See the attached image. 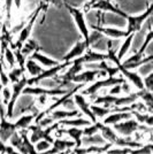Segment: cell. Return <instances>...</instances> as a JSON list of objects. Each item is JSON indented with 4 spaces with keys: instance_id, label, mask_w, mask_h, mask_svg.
Returning <instances> with one entry per match:
<instances>
[{
    "instance_id": "obj_1",
    "label": "cell",
    "mask_w": 153,
    "mask_h": 154,
    "mask_svg": "<svg viewBox=\"0 0 153 154\" xmlns=\"http://www.w3.org/2000/svg\"><path fill=\"white\" fill-rule=\"evenodd\" d=\"M113 130L119 132L120 135L124 137H129L133 135L135 131H147V132H152V127H146V125H142L137 122L136 120L133 119H128L124 120L123 122H119L113 124Z\"/></svg>"
},
{
    "instance_id": "obj_2",
    "label": "cell",
    "mask_w": 153,
    "mask_h": 154,
    "mask_svg": "<svg viewBox=\"0 0 153 154\" xmlns=\"http://www.w3.org/2000/svg\"><path fill=\"white\" fill-rule=\"evenodd\" d=\"M60 124L59 123H54L53 125H48V128L43 130V128L39 125V124H33V125H29L27 130H29V131H31V136H30V138H29V140L31 144H35V143H37L38 140L40 139H44V140L48 141L50 144H53V141L54 139L52 138L50 134H51L53 130H55V129L59 127Z\"/></svg>"
},
{
    "instance_id": "obj_3",
    "label": "cell",
    "mask_w": 153,
    "mask_h": 154,
    "mask_svg": "<svg viewBox=\"0 0 153 154\" xmlns=\"http://www.w3.org/2000/svg\"><path fill=\"white\" fill-rule=\"evenodd\" d=\"M152 14V5L150 4L148 7L146 8V11H144V13L139 14V15H129L126 17L128 26L126 31L128 33H135V32L139 31L143 28V24L145 23V21L147 20L148 16H151Z\"/></svg>"
},
{
    "instance_id": "obj_4",
    "label": "cell",
    "mask_w": 153,
    "mask_h": 154,
    "mask_svg": "<svg viewBox=\"0 0 153 154\" xmlns=\"http://www.w3.org/2000/svg\"><path fill=\"white\" fill-rule=\"evenodd\" d=\"M71 63V61H64L62 63H59L57 66H53V67H50L48 69H46V70H43L39 75L35 77H31V78H28L27 79V85H29V86H32L33 84H39L40 83V81H43V79H46V78H53V77L58 76V74H59V71H61L64 68L66 67H68L70 66Z\"/></svg>"
},
{
    "instance_id": "obj_5",
    "label": "cell",
    "mask_w": 153,
    "mask_h": 154,
    "mask_svg": "<svg viewBox=\"0 0 153 154\" xmlns=\"http://www.w3.org/2000/svg\"><path fill=\"white\" fill-rule=\"evenodd\" d=\"M67 8H68L69 13L73 15L74 21L76 23L77 29L80 30V33L83 36L84 42L86 44V42L89 39L90 30H89V26H88V23H86V20H85V16H84V12L82 9H78V8H75V7H71V6H67Z\"/></svg>"
},
{
    "instance_id": "obj_6",
    "label": "cell",
    "mask_w": 153,
    "mask_h": 154,
    "mask_svg": "<svg viewBox=\"0 0 153 154\" xmlns=\"http://www.w3.org/2000/svg\"><path fill=\"white\" fill-rule=\"evenodd\" d=\"M126 79L122 78V77H107L106 79H102V81H97L92 85L88 86L85 90H83L81 92V94H89V96H95L98 91L104 88H108V86H113L115 84H121L123 83Z\"/></svg>"
},
{
    "instance_id": "obj_7",
    "label": "cell",
    "mask_w": 153,
    "mask_h": 154,
    "mask_svg": "<svg viewBox=\"0 0 153 154\" xmlns=\"http://www.w3.org/2000/svg\"><path fill=\"white\" fill-rule=\"evenodd\" d=\"M27 79L28 78L23 76L19 82L13 84V86H12V96H11L9 103H8V106H7V112H6L7 119H12L13 117V110H14V106H15V101L17 100L20 93L27 86Z\"/></svg>"
},
{
    "instance_id": "obj_8",
    "label": "cell",
    "mask_w": 153,
    "mask_h": 154,
    "mask_svg": "<svg viewBox=\"0 0 153 154\" xmlns=\"http://www.w3.org/2000/svg\"><path fill=\"white\" fill-rule=\"evenodd\" d=\"M107 74L104 70L100 69H89L83 72H78L77 75L73 77L71 82L73 83H91V82H95L97 77H104L106 76Z\"/></svg>"
},
{
    "instance_id": "obj_9",
    "label": "cell",
    "mask_w": 153,
    "mask_h": 154,
    "mask_svg": "<svg viewBox=\"0 0 153 154\" xmlns=\"http://www.w3.org/2000/svg\"><path fill=\"white\" fill-rule=\"evenodd\" d=\"M92 9H98V11H102V12H107V13H113L115 15H119L123 19H126L128 16V14L126 12H123L122 9L117 8L116 6H114L111 0H98L95 4H92L90 7V11Z\"/></svg>"
},
{
    "instance_id": "obj_10",
    "label": "cell",
    "mask_w": 153,
    "mask_h": 154,
    "mask_svg": "<svg viewBox=\"0 0 153 154\" xmlns=\"http://www.w3.org/2000/svg\"><path fill=\"white\" fill-rule=\"evenodd\" d=\"M69 90H62V89H44L40 86H26L23 89V93L28 96H64Z\"/></svg>"
},
{
    "instance_id": "obj_11",
    "label": "cell",
    "mask_w": 153,
    "mask_h": 154,
    "mask_svg": "<svg viewBox=\"0 0 153 154\" xmlns=\"http://www.w3.org/2000/svg\"><path fill=\"white\" fill-rule=\"evenodd\" d=\"M90 28L93 29V30H98L99 32H101L105 37L111 39H122L129 35L126 30H122L120 28H114V26H107L106 28V26H92Z\"/></svg>"
},
{
    "instance_id": "obj_12",
    "label": "cell",
    "mask_w": 153,
    "mask_h": 154,
    "mask_svg": "<svg viewBox=\"0 0 153 154\" xmlns=\"http://www.w3.org/2000/svg\"><path fill=\"white\" fill-rule=\"evenodd\" d=\"M74 101H75V103L77 105V107L80 108V110L83 113L84 115H86L88 117H89V120L91 121V122L92 123L97 122V117L95 116V114L92 113V110H91V108H90V105L86 103V100L84 99L83 94L76 93V92H75Z\"/></svg>"
},
{
    "instance_id": "obj_13",
    "label": "cell",
    "mask_w": 153,
    "mask_h": 154,
    "mask_svg": "<svg viewBox=\"0 0 153 154\" xmlns=\"http://www.w3.org/2000/svg\"><path fill=\"white\" fill-rule=\"evenodd\" d=\"M117 67H119L120 72H121L123 76L126 77V78H128V79L133 83V85H134L135 88H137L138 90H143V89H144L143 78L140 77V75L137 72V71H131V70H129V69H126L124 67H122L121 63L119 64Z\"/></svg>"
},
{
    "instance_id": "obj_14",
    "label": "cell",
    "mask_w": 153,
    "mask_h": 154,
    "mask_svg": "<svg viewBox=\"0 0 153 154\" xmlns=\"http://www.w3.org/2000/svg\"><path fill=\"white\" fill-rule=\"evenodd\" d=\"M57 135L60 136L62 135V134H67L68 136H70L74 140H75V148L77 147H81L82 146V136H83V134H82V129L77 128V127H70L69 129H60L59 127H58L57 129Z\"/></svg>"
},
{
    "instance_id": "obj_15",
    "label": "cell",
    "mask_w": 153,
    "mask_h": 154,
    "mask_svg": "<svg viewBox=\"0 0 153 154\" xmlns=\"http://www.w3.org/2000/svg\"><path fill=\"white\" fill-rule=\"evenodd\" d=\"M83 67L84 66H83V62H82L81 57L74 59V60L71 61V63H70V68L68 69V71H67L66 74H64L62 76H60L59 78L62 79V81H66V82H71L73 77L75 76V75H77L78 72H81Z\"/></svg>"
},
{
    "instance_id": "obj_16",
    "label": "cell",
    "mask_w": 153,
    "mask_h": 154,
    "mask_svg": "<svg viewBox=\"0 0 153 154\" xmlns=\"http://www.w3.org/2000/svg\"><path fill=\"white\" fill-rule=\"evenodd\" d=\"M89 47L86 46L85 42L84 40H80V42H77L76 44H75V46L62 58V61H73L74 59L80 58V57H82L84 53H85V51Z\"/></svg>"
},
{
    "instance_id": "obj_17",
    "label": "cell",
    "mask_w": 153,
    "mask_h": 154,
    "mask_svg": "<svg viewBox=\"0 0 153 154\" xmlns=\"http://www.w3.org/2000/svg\"><path fill=\"white\" fill-rule=\"evenodd\" d=\"M131 117H133L131 112H114V113H111V115H108L104 120L102 124L113 125L115 123H119L123 120H128V119H131Z\"/></svg>"
},
{
    "instance_id": "obj_18",
    "label": "cell",
    "mask_w": 153,
    "mask_h": 154,
    "mask_svg": "<svg viewBox=\"0 0 153 154\" xmlns=\"http://www.w3.org/2000/svg\"><path fill=\"white\" fill-rule=\"evenodd\" d=\"M82 62L84 63H90V62H99L102 60H107L106 53L101 52H96L95 50H86L85 53L81 57Z\"/></svg>"
},
{
    "instance_id": "obj_19",
    "label": "cell",
    "mask_w": 153,
    "mask_h": 154,
    "mask_svg": "<svg viewBox=\"0 0 153 154\" xmlns=\"http://www.w3.org/2000/svg\"><path fill=\"white\" fill-rule=\"evenodd\" d=\"M78 115V110L76 109H71V110H62V109H53L52 114L48 116L50 121L54 122V121H60V120H64V119H70L74 116Z\"/></svg>"
},
{
    "instance_id": "obj_20",
    "label": "cell",
    "mask_w": 153,
    "mask_h": 154,
    "mask_svg": "<svg viewBox=\"0 0 153 154\" xmlns=\"http://www.w3.org/2000/svg\"><path fill=\"white\" fill-rule=\"evenodd\" d=\"M134 36H135V33H129L127 37L123 38V42H122L121 46L119 47L117 54H116V57H117V59H119L120 61L128 54V52H129L130 47H131V43H133Z\"/></svg>"
},
{
    "instance_id": "obj_21",
    "label": "cell",
    "mask_w": 153,
    "mask_h": 154,
    "mask_svg": "<svg viewBox=\"0 0 153 154\" xmlns=\"http://www.w3.org/2000/svg\"><path fill=\"white\" fill-rule=\"evenodd\" d=\"M30 58L33 59L35 61H37L39 64H42V66H44V67H47V68L53 67V66H57V64L59 63L58 61H55V60H53V59H51V58H48V57H46V55L42 54V53H39L38 51H35L33 53H31Z\"/></svg>"
},
{
    "instance_id": "obj_22",
    "label": "cell",
    "mask_w": 153,
    "mask_h": 154,
    "mask_svg": "<svg viewBox=\"0 0 153 154\" xmlns=\"http://www.w3.org/2000/svg\"><path fill=\"white\" fill-rule=\"evenodd\" d=\"M24 68H26V70L29 72V75L31 77L37 76V75H39L42 71L44 70V68H43L37 61H35V60L31 58H29L28 60H26Z\"/></svg>"
},
{
    "instance_id": "obj_23",
    "label": "cell",
    "mask_w": 153,
    "mask_h": 154,
    "mask_svg": "<svg viewBox=\"0 0 153 154\" xmlns=\"http://www.w3.org/2000/svg\"><path fill=\"white\" fill-rule=\"evenodd\" d=\"M81 139H82V145H85V146H90V145L101 146V145L106 144L105 138L101 135H98V132L91 136H83V138H81Z\"/></svg>"
},
{
    "instance_id": "obj_24",
    "label": "cell",
    "mask_w": 153,
    "mask_h": 154,
    "mask_svg": "<svg viewBox=\"0 0 153 154\" xmlns=\"http://www.w3.org/2000/svg\"><path fill=\"white\" fill-rule=\"evenodd\" d=\"M38 48L39 46L36 40H33V39H27V42L22 45V47L20 48V51L27 58V57L31 55V53H33L35 51H38Z\"/></svg>"
},
{
    "instance_id": "obj_25",
    "label": "cell",
    "mask_w": 153,
    "mask_h": 154,
    "mask_svg": "<svg viewBox=\"0 0 153 154\" xmlns=\"http://www.w3.org/2000/svg\"><path fill=\"white\" fill-rule=\"evenodd\" d=\"M9 140H11V145H12L14 148H16V149L20 152V154H28L27 153L26 147H24V145H23L22 138H21V136H20L16 131L11 136Z\"/></svg>"
},
{
    "instance_id": "obj_26",
    "label": "cell",
    "mask_w": 153,
    "mask_h": 154,
    "mask_svg": "<svg viewBox=\"0 0 153 154\" xmlns=\"http://www.w3.org/2000/svg\"><path fill=\"white\" fill-rule=\"evenodd\" d=\"M114 145L120 146V147H131V148H138L143 146V144L138 143L137 140H133L130 138H116L114 141Z\"/></svg>"
},
{
    "instance_id": "obj_27",
    "label": "cell",
    "mask_w": 153,
    "mask_h": 154,
    "mask_svg": "<svg viewBox=\"0 0 153 154\" xmlns=\"http://www.w3.org/2000/svg\"><path fill=\"white\" fill-rule=\"evenodd\" d=\"M91 121L86 120V119H77V120H70V119H64V120H60L59 124H62V125H69V127H86L90 125Z\"/></svg>"
},
{
    "instance_id": "obj_28",
    "label": "cell",
    "mask_w": 153,
    "mask_h": 154,
    "mask_svg": "<svg viewBox=\"0 0 153 154\" xmlns=\"http://www.w3.org/2000/svg\"><path fill=\"white\" fill-rule=\"evenodd\" d=\"M99 131H101V136L105 138V140L109 141V143H112V144L114 145V141H115V139L117 138V135H116V132H114L113 129L109 128L108 125H105V124L101 123Z\"/></svg>"
},
{
    "instance_id": "obj_29",
    "label": "cell",
    "mask_w": 153,
    "mask_h": 154,
    "mask_svg": "<svg viewBox=\"0 0 153 154\" xmlns=\"http://www.w3.org/2000/svg\"><path fill=\"white\" fill-rule=\"evenodd\" d=\"M131 114L135 116L136 121H137L138 123H146L148 127H152L153 117H152V114H151V113H148V114H140L138 110L133 109V110H131Z\"/></svg>"
},
{
    "instance_id": "obj_30",
    "label": "cell",
    "mask_w": 153,
    "mask_h": 154,
    "mask_svg": "<svg viewBox=\"0 0 153 154\" xmlns=\"http://www.w3.org/2000/svg\"><path fill=\"white\" fill-rule=\"evenodd\" d=\"M0 53H1L2 58H4V61L7 62V64L9 66V68H14V66L16 63V60H15V55H14L13 50L9 46H7L4 51L0 52Z\"/></svg>"
},
{
    "instance_id": "obj_31",
    "label": "cell",
    "mask_w": 153,
    "mask_h": 154,
    "mask_svg": "<svg viewBox=\"0 0 153 154\" xmlns=\"http://www.w3.org/2000/svg\"><path fill=\"white\" fill-rule=\"evenodd\" d=\"M23 74H24V69H22V68H12L11 71L7 74V76H8L9 82L14 84L16 82H19L21 79V77L23 76Z\"/></svg>"
},
{
    "instance_id": "obj_32",
    "label": "cell",
    "mask_w": 153,
    "mask_h": 154,
    "mask_svg": "<svg viewBox=\"0 0 153 154\" xmlns=\"http://www.w3.org/2000/svg\"><path fill=\"white\" fill-rule=\"evenodd\" d=\"M138 98L143 99L144 103L147 105L148 109L152 112V92L151 91H147L145 89L138 91Z\"/></svg>"
},
{
    "instance_id": "obj_33",
    "label": "cell",
    "mask_w": 153,
    "mask_h": 154,
    "mask_svg": "<svg viewBox=\"0 0 153 154\" xmlns=\"http://www.w3.org/2000/svg\"><path fill=\"white\" fill-rule=\"evenodd\" d=\"M90 108L92 110V113L95 114L96 117H105L107 114H111L112 113V109L111 108H106V107H99V106H96V105H91Z\"/></svg>"
},
{
    "instance_id": "obj_34",
    "label": "cell",
    "mask_w": 153,
    "mask_h": 154,
    "mask_svg": "<svg viewBox=\"0 0 153 154\" xmlns=\"http://www.w3.org/2000/svg\"><path fill=\"white\" fill-rule=\"evenodd\" d=\"M100 125H101V123L100 122H95L92 125H86L84 129H82V134H83V136L95 135V134H97V132L99 131Z\"/></svg>"
},
{
    "instance_id": "obj_35",
    "label": "cell",
    "mask_w": 153,
    "mask_h": 154,
    "mask_svg": "<svg viewBox=\"0 0 153 154\" xmlns=\"http://www.w3.org/2000/svg\"><path fill=\"white\" fill-rule=\"evenodd\" d=\"M14 6V0H5V12H6L7 23L12 19V8Z\"/></svg>"
},
{
    "instance_id": "obj_36",
    "label": "cell",
    "mask_w": 153,
    "mask_h": 154,
    "mask_svg": "<svg viewBox=\"0 0 153 154\" xmlns=\"http://www.w3.org/2000/svg\"><path fill=\"white\" fill-rule=\"evenodd\" d=\"M143 83H144V89H145V90L152 92V90H153V74L152 72L147 74V76L144 77Z\"/></svg>"
},
{
    "instance_id": "obj_37",
    "label": "cell",
    "mask_w": 153,
    "mask_h": 154,
    "mask_svg": "<svg viewBox=\"0 0 153 154\" xmlns=\"http://www.w3.org/2000/svg\"><path fill=\"white\" fill-rule=\"evenodd\" d=\"M139 68V70H138V74L139 75H147V74H150V72H152V61H148L146 63L142 64L138 67Z\"/></svg>"
},
{
    "instance_id": "obj_38",
    "label": "cell",
    "mask_w": 153,
    "mask_h": 154,
    "mask_svg": "<svg viewBox=\"0 0 153 154\" xmlns=\"http://www.w3.org/2000/svg\"><path fill=\"white\" fill-rule=\"evenodd\" d=\"M51 147V144L48 143V141L44 140V139H40V140L37 141V144H36V146H35V148H36V151L37 152H44V151H46V149H48V148Z\"/></svg>"
},
{
    "instance_id": "obj_39",
    "label": "cell",
    "mask_w": 153,
    "mask_h": 154,
    "mask_svg": "<svg viewBox=\"0 0 153 154\" xmlns=\"http://www.w3.org/2000/svg\"><path fill=\"white\" fill-rule=\"evenodd\" d=\"M1 91H2V96H4V105H7V103L11 99V96H12V91L7 86H2Z\"/></svg>"
},
{
    "instance_id": "obj_40",
    "label": "cell",
    "mask_w": 153,
    "mask_h": 154,
    "mask_svg": "<svg viewBox=\"0 0 153 154\" xmlns=\"http://www.w3.org/2000/svg\"><path fill=\"white\" fill-rule=\"evenodd\" d=\"M120 93H122L121 84H115V85H113V88L109 90V94H112V96H119Z\"/></svg>"
},
{
    "instance_id": "obj_41",
    "label": "cell",
    "mask_w": 153,
    "mask_h": 154,
    "mask_svg": "<svg viewBox=\"0 0 153 154\" xmlns=\"http://www.w3.org/2000/svg\"><path fill=\"white\" fill-rule=\"evenodd\" d=\"M44 2H46L47 5H54V6L61 8L62 6H64V0H44Z\"/></svg>"
},
{
    "instance_id": "obj_42",
    "label": "cell",
    "mask_w": 153,
    "mask_h": 154,
    "mask_svg": "<svg viewBox=\"0 0 153 154\" xmlns=\"http://www.w3.org/2000/svg\"><path fill=\"white\" fill-rule=\"evenodd\" d=\"M121 90L122 92H124V93H127V94H129V93H131L130 92V85L124 81L123 83H121Z\"/></svg>"
},
{
    "instance_id": "obj_43",
    "label": "cell",
    "mask_w": 153,
    "mask_h": 154,
    "mask_svg": "<svg viewBox=\"0 0 153 154\" xmlns=\"http://www.w3.org/2000/svg\"><path fill=\"white\" fill-rule=\"evenodd\" d=\"M6 146L7 145H5V143H4V141H1V139H0V153H5V151H6Z\"/></svg>"
},
{
    "instance_id": "obj_44",
    "label": "cell",
    "mask_w": 153,
    "mask_h": 154,
    "mask_svg": "<svg viewBox=\"0 0 153 154\" xmlns=\"http://www.w3.org/2000/svg\"><path fill=\"white\" fill-rule=\"evenodd\" d=\"M22 1H23V0H14V6L16 7L17 9H20L21 6H22Z\"/></svg>"
},
{
    "instance_id": "obj_45",
    "label": "cell",
    "mask_w": 153,
    "mask_h": 154,
    "mask_svg": "<svg viewBox=\"0 0 153 154\" xmlns=\"http://www.w3.org/2000/svg\"><path fill=\"white\" fill-rule=\"evenodd\" d=\"M0 154H5V153H0Z\"/></svg>"
}]
</instances>
